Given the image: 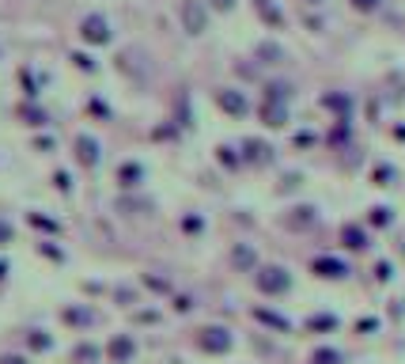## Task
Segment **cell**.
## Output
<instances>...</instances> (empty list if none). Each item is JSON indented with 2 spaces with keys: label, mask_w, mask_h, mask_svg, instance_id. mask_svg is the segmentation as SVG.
Masks as SVG:
<instances>
[{
  "label": "cell",
  "mask_w": 405,
  "mask_h": 364,
  "mask_svg": "<svg viewBox=\"0 0 405 364\" xmlns=\"http://www.w3.org/2000/svg\"><path fill=\"white\" fill-rule=\"evenodd\" d=\"M118 182H121V186H136V182H141V167H136V164L118 167Z\"/></svg>",
  "instance_id": "d6986e66"
},
{
  "label": "cell",
  "mask_w": 405,
  "mask_h": 364,
  "mask_svg": "<svg viewBox=\"0 0 405 364\" xmlns=\"http://www.w3.org/2000/svg\"><path fill=\"white\" fill-rule=\"evenodd\" d=\"M341 243H345L348 250H368V247H371V243H368V232H363L360 224H345V228H341Z\"/></svg>",
  "instance_id": "9c48e42d"
},
{
  "label": "cell",
  "mask_w": 405,
  "mask_h": 364,
  "mask_svg": "<svg viewBox=\"0 0 405 364\" xmlns=\"http://www.w3.org/2000/svg\"><path fill=\"white\" fill-rule=\"evenodd\" d=\"M311 270L318 273L322 281H341V277H348V266L341 262V258H330V254L314 258V266H311Z\"/></svg>",
  "instance_id": "8992f818"
},
{
  "label": "cell",
  "mask_w": 405,
  "mask_h": 364,
  "mask_svg": "<svg viewBox=\"0 0 405 364\" xmlns=\"http://www.w3.org/2000/svg\"><path fill=\"white\" fill-rule=\"evenodd\" d=\"M258 15H262V19L269 23V27H280V23H285V15H280L277 8L269 4V0H258Z\"/></svg>",
  "instance_id": "2e32d148"
},
{
  "label": "cell",
  "mask_w": 405,
  "mask_h": 364,
  "mask_svg": "<svg viewBox=\"0 0 405 364\" xmlns=\"http://www.w3.org/2000/svg\"><path fill=\"white\" fill-rule=\"evenodd\" d=\"M197 345H201L205 353H213V357H224V353H231L235 338H231L228 327H205V330L197 334Z\"/></svg>",
  "instance_id": "3957f363"
},
{
  "label": "cell",
  "mask_w": 405,
  "mask_h": 364,
  "mask_svg": "<svg viewBox=\"0 0 405 364\" xmlns=\"http://www.w3.org/2000/svg\"><path fill=\"white\" fill-rule=\"evenodd\" d=\"M242 148H246V159H250V164H273V148H269V144H262V141H246Z\"/></svg>",
  "instance_id": "7c38bea8"
},
{
  "label": "cell",
  "mask_w": 405,
  "mask_h": 364,
  "mask_svg": "<svg viewBox=\"0 0 405 364\" xmlns=\"http://www.w3.org/2000/svg\"><path fill=\"white\" fill-rule=\"evenodd\" d=\"M107 353H110V361H114V364H129V361H133V353H136V342L129 334H118L114 342L107 345Z\"/></svg>",
  "instance_id": "52a82bcc"
},
{
  "label": "cell",
  "mask_w": 405,
  "mask_h": 364,
  "mask_svg": "<svg viewBox=\"0 0 405 364\" xmlns=\"http://www.w3.org/2000/svg\"><path fill=\"white\" fill-rule=\"evenodd\" d=\"M80 35H84V42L102 46V42H110V23L102 19V15H87V19L80 23Z\"/></svg>",
  "instance_id": "5b68a950"
},
{
  "label": "cell",
  "mask_w": 405,
  "mask_h": 364,
  "mask_svg": "<svg viewBox=\"0 0 405 364\" xmlns=\"http://www.w3.org/2000/svg\"><path fill=\"white\" fill-rule=\"evenodd\" d=\"M314 224V209L311 205H299V209H291V216H288V228H311Z\"/></svg>",
  "instance_id": "5bb4252c"
},
{
  "label": "cell",
  "mask_w": 405,
  "mask_h": 364,
  "mask_svg": "<svg viewBox=\"0 0 405 364\" xmlns=\"http://www.w3.org/2000/svg\"><path fill=\"white\" fill-rule=\"evenodd\" d=\"M0 364H27L23 357H0Z\"/></svg>",
  "instance_id": "4dcf8cb0"
},
{
  "label": "cell",
  "mask_w": 405,
  "mask_h": 364,
  "mask_svg": "<svg viewBox=\"0 0 405 364\" xmlns=\"http://www.w3.org/2000/svg\"><path fill=\"white\" fill-rule=\"evenodd\" d=\"M144 285L156 288V293H167V281H159V277H144Z\"/></svg>",
  "instance_id": "4316f807"
},
{
  "label": "cell",
  "mask_w": 405,
  "mask_h": 364,
  "mask_svg": "<svg viewBox=\"0 0 405 364\" xmlns=\"http://www.w3.org/2000/svg\"><path fill=\"white\" fill-rule=\"evenodd\" d=\"M27 342H30V349H50V334H46V330H30L27 334Z\"/></svg>",
  "instance_id": "44dd1931"
},
{
  "label": "cell",
  "mask_w": 405,
  "mask_h": 364,
  "mask_svg": "<svg viewBox=\"0 0 405 364\" xmlns=\"http://www.w3.org/2000/svg\"><path fill=\"white\" fill-rule=\"evenodd\" d=\"M311 364H341V353H337V349H318L311 357Z\"/></svg>",
  "instance_id": "7402d4cb"
},
{
  "label": "cell",
  "mask_w": 405,
  "mask_h": 364,
  "mask_svg": "<svg viewBox=\"0 0 405 364\" xmlns=\"http://www.w3.org/2000/svg\"><path fill=\"white\" fill-rule=\"evenodd\" d=\"M208 4H213L216 12H231V8H235V0H208Z\"/></svg>",
  "instance_id": "f1b7e54d"
},
{
  "label": "cell",
  "mask_w": 405,
  "mask_h": 364,
  "mask_svg": "<svg viewBox=\"0 0 405 364\" xmlns=\"http://www.w3.org/2000/svg\"><path fill=\"white\" fill-rule=\"evenodd\" d=\"M258 288H262L265 296H285L291 288V273L285 266H262V270H258Z\"/></svg>",
  "instance_id": "6da1fadb"
},
{
  "label": "cell",
  "mask_w": 405,
  "mask_h": 364,
  "mask_svg": "<svg viewBox=\"0 0 405 364\" xmlns=\"http://www.w3.org/2000/svg\"><path fill=\"white\" fill-rule=\"evenodd\" d=\"M76 357H80V361H95V357H99V349H95V345H80Z\"/></svg>",
  "instance_id": "603a6c76"
},
{
  "label": "cell",
  "mask_w": 405,
  "mask_h": 364,
  "mask_svg": "<svg viewBox=\"0 0 405 364\" xmlns=\"http://www.w3.org/2000/svg\"><path fill=\"white\" fill-rule=\"evenodd\" d=\"M375 277H379V281H390V262H379V266H375Z\"/></svg>",
  "instance_id": "d4e9b609"
},
{
  "label": "cell",
  "mask_w": 405,
  "mask_h": 364,
  "mask_svg": "<svg viewBox=\"0 0 405 364\" xmlns=\"http://www.w3.org/2000/svg\"><path fill=\"white\" fill-rule=\"evenodd\" d=\"M220 159H224V164H228V167H235V164H239V159L231 156V148H220Z\"/></svg>",
  "instance_id": "f546056e"
},
{
  "label": "cell",
  "mask_w": 405,
  "mask_h": 364,
  "mask_svg": "<svg viewBox=\"0 0 405 364\" xmlns=\"http://www.w3.org/2000/svg\"><path fill=\"white\" fill-rule=\"evenodd\" d=\"M258 322H265V327H273V330H280V334H285V330L291 327V322L285 319V315H277V311H269V307H258Z\"/></svg>",
  "instance_id": "4fadbf2b"
},
{
  "label": "cell",
  "mask_w": 405,
  "mask_h": 364,
  "mask_svg": "<svg viewBox=\"0 0 405 364\" xmlns=\"http://www.w3.org/2000/svg\"><path fill=\"white\" fill-rule=\"evenodd\" d=\"M76 156H80V164L95 167L99 164V141H91V137H76Z\"/></svg>",
  "instance_id": "30bf717a"
},
{
  "label": "cell",
  "mask_w": 405,
  "mask_h": 364,
  "mask_svg": "<svg viewBox=\"0 0 405 364\" xmlns=\"http://www.w3.org/2000/svg\"><path fill=\"white\" fill-rule=\"evenodd\" d=\"M4 243H12V224L0 220V247H4Z\"/></svg>",
  "instance_id": "83f0119b"
},
{
  "label": "cell",
  "mask_w": 405,
  "mask_h": 364,
  "mask_svg": "<svg viewBox=\"0 0 405 364\" xmlns=\"http://www.w3.org/2000/svg\"><path fill=\"white\" fill-rule=\"evenodd\" d=\"M307 330H337V315H311Z\"/></svg>",
  "instance_id": "e0dca14e"
},
{
  "label": "cell",
  "mask_w": 405,
  "mask_h": 364,
  "mask_svg": "<svg viewBox=\"0 0 405 364\" xmlns=\"http://www.w3.org/2000/svg\"><path fill=\"white\" fill-rule=\"evenodd\" d=\"M178 19H182V31H190V35H205V27H208V4H205V0H182Z\"/></svg>",
  "instance_id": "7a4b0ae2"
},
{
  "label": "cell",
  "mask_w": 405,
  "mask_h": 364,
  "mask_svg": "<svg viewBox=\"0 0 405 364\" xmlns=\"http://www.w3.org/2000/svg\"><path fill=\"white\" fill-rule=\"evenodd\" d=\"M262 118H265V125L280 129V125H285V118H288L285 103H277V99H265V107H262Z\"/></svg>",
  "instance_id": "8fae6325"
},
{
  "label": "cell",
  "mask_w": 405,
  "mask_h": 364,
  "mask_svg": "<svg viewBox=\"0 0 405 364\" xmlns=\"http://www.w3.org/2000/svg\"><path fill=\"white\" fill-rule=\"evenodd\" d=\"M4 273H8V266H4V262H0V277H4Z\"/></svg>",
  "instance_id": "1f68e13d"
},
{
  "label": "cell",
  "mask_w": 405,
  "mask_h": 364,
  "mask_svg": "<svg viewBox=\"0 0 405 364\" xmlns=\"http://www.w3.org/2000/svg\"><path fill=\"white\" fill-rule=\"evenodd\" d=\"M307 4H322V0H307Z\"/></svg>",
  "instance_id": "d6a6232c"
},
{
  "label": "cell",
  "mask_w": 405,
  "mask_h": 364,
  "mask_svg": "<svg viewBox=\"0 0 405 364\" xmlns=\"http://www.w3.org/2000/svg\"><path fill=\"white\" fill-rule=\"evenodd\" d=\"M390 220H394V216H390V209H386V205L371 209V224H375V228H390Z\"/></svg>",
  "instance_id": "ffe728a7"
},
{
  "label": "cell",
  "mask_w": 405,
  "mask_h": 364,
  "mask_svg": "<svg viewBox=\"0 0 405 364\" xmlns=\"http://www.w3.org/2000/svg\"><path fill=\"white\" fill-rule=\"evenodd\" d=\"M216 107H220L224 114H231V118H242L250 110V103H246V95L235 92V87H220V92H216Z\"/></svg>",
  "instance_id": "277c9868"
},
{
  "label": "cell",
  "mask_w": 405,
  "mask_h": 364,
  "mask_svg": "<svg viewBox=\"0 0 405 364\" xmlns=\"http://www.w3.org/2000/svg\"><path fill=\"white\" fill-rule=\"evenodd\" d=\"M352 8H360V12H375L379 0H352Z\"/></svg>",
  "instance_id": "cb8c5ba5"
},
{
  "label": "cell",
  "mask_w": 405,
  "mask_h": 364,
  "mask_svg": "<svg viewBox=\"0 0 405 364\" xmlns=\"http://www.w3.org/2000/svg\"><path fill=\"white\" fill-rule=\"evenodd\" d=\"M61 319H64V322H72V327H91L95 315L87 311V307H69V311H64Z\"/></svg>",
  "instance_id": "9a60e30c"
},
{
  "label": "cell",
  "mask_w": 405,
  "mask_h": 364,
  "mask_svg": "<svg viewBox=\"0 0 405 364\" xmlns=\"http://www.w3.org/2000/svg\"><path fill=\"white\" fill-rule=\"evenodd\" d=\"M375 179H379V186H386V182L394 179V171H390V167H379V171H375Z\"/></svg>",
  "instance_id": "484cf974"
},
{
  "label": "cell",
  "mask_w": 405,
  "mask_h": 364,
  "mask_svg": "<svg viewBox=\"0 0 405 364\" xmlns=\"http://www.w3.org/2000/svg\"><path fill=\"white\" fill-rule=\"evenodd\" d=\"M231 266H235V270H242V273L258 270V254H254V247H250V243H235V247H231Z\"/></svg>",
  "instance_id": "ba28073f"
},
{
  "label": "cell",
  "mask_w": 405,
  "mask_h": 364,
  "mask_svg": "<svg viewBox=\"0 0 405 364\" xmlns=\"http://www.w3.org/2000/svg\"><path fill=\"white\" fill-rule=\"evenodd\" d=\"M258 58H262L265 64H277L280 58H285V50H280V46H273V42H262V46H258Z\"/></svg>",
  "instance_id": "ac0fdd59"
}]
</instances>
